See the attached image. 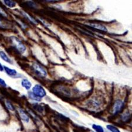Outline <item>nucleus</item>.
I'll list each match as a JSON object with an SVG mask.
<instances>
[{
    "label": "nucleus",
    "mask_w": 132,
    "mask_h": 132,
    "mask_svg": "<svg viewBox=\"0 0 132 132\" xmlns=\"http://www.w3.org/2000/svg\"><path fill=\"white\" fill-rule=\"evenodd\" d=\"M129 118H130V115H129V113H125L122 116L123 120H125V121H126L127 119H129Z\"/></svg>",
    "instance_id": "16"
},
{
    "label": "nucleus",
    "mask_w": 132,
    "mask_h": 132,
    "mask_svg": "<svg viewBox=\"0 0 132 132\" xmlns=\"http://www.w3.org/2000/svg\"><path fill=\"white\" fill-rule=\"evenodd\" d=\"M22 14H23V15H24L25 17H26V18L28 19V20L30 21L31 22H32V23H34V24H38L37 21H36L35 19L33 18V17H32V16H31V15H29L28 14H27V13H26V12H22Z\"/></svg>",
    "instance_id": "10"
},
{
    "label": "nucleus",
    "mask_w": 132,
    "mask_h": 132,
    "mask_svg": "<svg viewBox=\"0 0 132 132\" xmlns=\"http://www.w3.org/2000/svg\"><path fill=\"white\" fill-rule=\"evenodd\" d=\"M4 3L6 5L10 8H13L16 5L15 2H14L13 1H11V0H5V1H4Z\"/></svg>",
    "instance_id": "11"
},
{
    "label": "nucleus",
    "mask_w": 132,
    "mask_h": 132,
    "mask_svg": "<svg viewBox=\"0 0 132 132\" xmlns=\"http://www.w3.org/2000/svg\"><path fill=\"white\" fill-rule=\"evenodd\" d=\"M4 71V68L3 67V65L1 64V63H0V71L3 72Z\"/></svg>",
    "instance_id": "19"
},
{
    "label": "nucleus",
    "mask_w": 132,
    "mask_h": 132,
    "mask_svg": "<svg viewBox=\"0 0 132 132\" xmlns=\"http://www.w3.org/2000/svg\"><path fill=\"white\" fill-rule=\"evenodd\" d=\"M0 27H4V25H3V23L2 22L1 18H0Z\"/></svg>",
    "instance_id": "20"
},
{
    "label": "nucleus",
    "mask_w": 132,
    "mask_h": 132,
    "mask_svg": "<svg viewBox=\"0 0 132 132\" xmlns=\"http://www.w3.org/2000/svg\"><path fill=\"white\" fill-rule=\"evenodd\" d=\"M92 127L96 132H104V130L103 129V127L101 126L97 125H93Z\"/></svg>",
    "instance_id": "13"
},
{
    "label": "nucleus",
    "mask_w": 132,
    "mask_h": 132,
    "mask_svg": "<svg viewBox=\"0 0 132 132\" xmlns=\"http://www.w3.org/2000/svg\"><path fill=\"white\" fill-rule=\"evenodd\" d=\"M18 112L21 120L26 123H28L29 122L30 118H29L28 114L24 110H23L22 109L19 108L18 109Z\"/></svg>",
    "instance_id": "5"
},
{
    "label": "nucleus",
    "mask_w": 132,
    "mask_h": 132,
    "mask_svg": "<svg viewBox=\"0 0 132 132\" xmlns=\"http://www.w3.org/2000/svg\"><path fill=\"white\" fill-rule=\"evenodd\" d=\"M34 71L37 73L38 75L41 77H45L47 75V72L44 68L38 63H34L32 66Z\"/></svg>",
    "instance_id": "2"
},
{
    "label": "nucleus",
    "mask_w": 132,
    "mask_h": 132,
    "mask_svg": "<svg viewBox=\"0 0 132 132\" xmlns=\"http://www.w3.org/2000/svg\"><path fill=\"white\" fill-rule=\"evenodd\" d=\"M107 128L110 131H111L112 132H120V131L117 128V127L113 126L108 125Z\"/></svg>",
    "instance_id": "15"
},
{
    "label": "nucleus",
    "mask_w": 132,
    "mask_h": 132,
    "mask_svg": "<svg viewBox=\"0 0 132 132\" xmlns=\"http://www.w3.org/2000/svg\"><path fill=\"white\" fill-rule=\"evenodd\" d=\"M0 15L2 16H7V14H6V12L4 11L3 9H2V8L0 7Z\"/></svg>",
    "instance_id": "17"
},
{
    "label": "nucleus",
    "mask_w": 132,
    "mask_h": 132,
    "mask_svg": "<svg viewBox=\"0 0 132 132\" xmlns=\"http://www.w3.org/2000/svg\"><path fill=\"white\" fill-rule=\"evenodd\" d=\"M11 40L12 43L16 50L19 52H20L21 54H24L25 51H26V47H25L24 45L16 37H11Z\"/></svg>",
    "instance_id": "1"
},
{
    "label": "nucleus",
    "mask_w": 132,
    "mask_h": 132,
    "mask_svg": "<svg viewBox=\"0 0 132 132\" xmlns=\"http://www.w3.org/2000/svg\"><path fill=\"white\" fill-rule=\"evenodd\" d=\"M88 25L89 26L93 28L97 29L100 31H104V32L108 31L107 28H106L103 25H101L99 24H95V23H89V24H88Z\"/></svg>",
    "instance_id": "6"
},
{
    "label": "nucleus",
    "mask_w": 132,
    "mask_h": 132,
    "mask_svg": "<svg viewBox=\"0 0 132 132\" xmlns=\"http://www.w3.org/2000/svg\"><path fill=\"white\" fill-rule=\"evenodd\" d=\"M124 103L120 100H118L114 103L113 108V113L114 114H118L119 113L122 112L123 109L124 108Z\"/></svg>",
    "instance_id": "4"
},
{
    "label": "nucleus",
    "mask_w": 132,
    "mask_h": 132,
    "mask_svg": "<svg viewBox=\"0 0 132 132\" xmlns=\"http://www.w3.org/2000/svg\"><path fill=\"white\" fill-rule=\"evenodd\" d=\"M0 85H1L2 86H7V84H6L5 81H4L3 79H1V78H0Z\"/></svg>",
    "instance_id": "18"
},
{
    "label": "nucleus",
    "mask_w": 132,
    "mask_h": 132,
    "mask_svg": "<svg viewBox=\"0 0 132 132\" xmlns=\"http://www.w3.org/2000/svg\"><path fill=\"white\" fill-rule=\"evenodd\" d=\"M4 69L5 70L6 73H7L8 75L11 76H15L17 75V72L15 69H12L10 68H8L7 67H4Z\"/></svg>",
    "instance_id": "7"
},
{
    "label": "nucleus",
    "mask_w": 132,
    "mask_h": 132,
    "mask_svg": "<svg viewBox=\"0 0 132 132\" xmlns=\"http://www.w3.org/2000/svg\"><path fill=\"white\" fill-rule=\"evenodd\" d=\"M28 96H29V97L31 99H32L34 101H41V99L39 98V97H38L36 96L35 95H34V93L32 92H29L28 93Z\"/></svg>",
    "instance_id": "12"
},
{
    "label": "nucleus",
    "mask_w": 132,
    "mask_h": 132,
    "mask_svg": "<svg viewBox=\"0 0 132 132\" xmlns=\"http://www.w3.org/2000/svg\"><path fill=\"white\" fill-rule=\"evenodd\" d=\"M32 92L41 99L45 96L46 95V93L45 90V89L39 85H36L35 86H34Z\"/></svg>",
    "instance_id": "3"
},
{
    "label": "nucleus",
    "mask_w": 132,
    "mask_h": 132,
    "mask_svg": "<svg viewBox=\"0 0 132 132\" xmlns=\"http://www.w3.org/2000/svg\"><path fill=\"white\" fill-rule=\"evenodd\" d=\"M0 56H1V58L3 59L4 61L11 63V60L10 58L7 56V54H6L4 51H0Z\"/></svg>",
    "instance_id": "9"
},
{
    "label": "nucleus",
    "mask_w": 132,
    "mask_h": 132,
    "mask_svg": "<svg viewBox=\"0 0 132 132\" xmlns=\"http://www.w3.org/2000/svg\"><path fill=\"white\" fill-rule=\"evenodd\" d=\"M5 106L9 110H11V111H14L15 110V108L14 106H13V105L9 101H6L5 102Z\"/></svg>",
    "instance_id": "14"
},
{
    "label": "nucleus",
    "mask_w": 132,
    "mask_h": 132,
    "mask_svg": "<svg viewBox=\"0 0 132 132\" xmlns=\"http://www.w3.org/2000/svg\"><path fill=\"white\" fill-rule=\"evenodd\" d=\"M21 85H22V86L26 89L27 90H29V89L31 88L32 86L31 83L29 82V80L27 79H24L22 80V82H21Z\"/></svg>",
    "instance_id": "8"
}]
</instances>
